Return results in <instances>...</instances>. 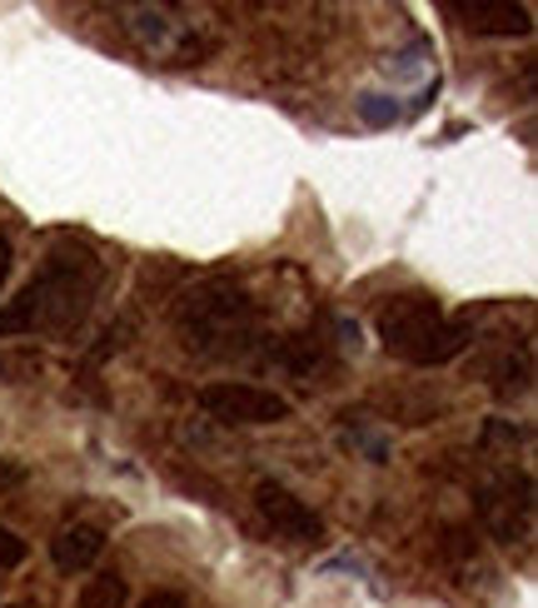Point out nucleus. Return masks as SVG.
<instances>
[{
  "mask_svg": "<svg viewBox=\"0 0 538 608\" xmlns=\"http://www.w3.org/2000/svg\"><path fill=\"white\" fill-rule=\"evenodd\" d=\"M110 265L100 259L95 245L65 235L45 249L35 279L0 309V339L6 334H70L85 324L90 305L105 289Z\"/></svg>",
  "mask_w": 538,
  "mask_h": 608,
  "instance_id": "obj_1",
  "label": "nucleus"
},
{
  "mask_svg": "<svg viewBox=\"0 0 538 608\" xmlns=\"http://www.w3.org/2000/svg\"><path fill=\"white\" fill-rule=\"evenodd\" d=\"M259 329H265V315H259L255 295L229 275L199 279L175 299V334L199 359L255 354Z\"/></svg>",
  "mask_w": 538,
  "mask_h": 608,
  "instance_id": "obj_2",
  "label": "nucleus"
},
{
  "mask_svg": "<svg viewBox=\"0 0 538 608\" xmlns=\"http://www.w3.org/2000/svg\"><path fill=\"white\" fill-rule=\"evenodd\" d=\"M379 339H384V349L394 359H404V364H448L454 354H464L468 339H474V329H468V319H448L444 305H438L434 295H424V289H408V295H394L379 305Z\"/></svg>",
  "mask_w": 538,
  "mask_h": 608,
  "instance_id": "obj_3",
  "label": "nucleus"
},
{
  "mask_svg": "<svg viewBox=\"0 0 538 608\" xmlns=\"http://www.w3.org/2000/svg\"><path fill=\"white\" fill-rule=\"evenodd\" d=\"M474 508L484 518L488 538L498 544H524L534 528V474L528 468H498L474 488Z\"/></svg>",
  "mask_w": 538,
  "mask_h": 608,
  "instance_id": "obj_4",
  "label": "nucleus"
},
{
  "mask_svg": "<svg viewBox=\"0 0 538 608\" xmlns=\"http://www.w3.org/2000/svg\"><path fill=\"white\" fill-rule=\"evenodd\" d=\"M195 404L209 419H219V424H279V419L294 414V404L284 394L259 384H239V379H215V384L195 389Z\"/></svg>",
  "mask_w": 538,
  "mask_h": 608,
  "instance_id": "obj_5",
  "label": "nucleus"
},
{
  "mask_svg": "<svg viewBox=\"0 0 538 608\" xmlns=\"http://www.w3.org/2000/svg\"><path fill=\"white\" fill-rule=\"evenodd\" d=\"M255 508H259V518L275 528V538H289V544H314V538H324V518L299 494H289L284 484H275V478H259L255 484Z\"/></svg>",
  "mask_w": 538,
  "mask_h": 608,
  "instance_id": "obj_6",
  "label": "nucleus"
},
{
  "mask_svg": "<svg viewBox=\"0 0 538 608\" xmlns=\"http://www.w3.org/2000/svg\"><path fill=\"white\" fill-rule=\"evenodd\" d=\"M334 349H339V339H329L319 324H309V329H294V334H284V339H269L265 359L279 369H289L294 379H314V374H324V369H334Z\"/></svg>",
  "mask_w": 538,
  "mask_h": 608,
  "instance_id": "obj_7",
  "label": "nucleus"
},
{
  "mask_svg": "<svg viewBox=\"0 0 538 608\" xmlns=\"http://www.w3.org/2000/svg\"><path fill=\"white\" fill-rule=\"evenodd\" d=\"M448 16L468 25L474 35H528L534 30V10L514 6V0H444Z\"/></svg>",
  "mask_w": 538,
  "mask_h": 608,
  "instance_id": "obj_8",
  "label": "nucleus"
},
{
  "mask_svg": "<svg viewBox=\"0 0 538 608\" xmlns=\"http://www.w3.org/2000/svg\"><path fill=\"white\" fill-rule=\"evenodd\" d=\"M100 554H105V528L100 524H70L50 538V558H55L60 574H85Z\"/></svg>",
  "mask_w": 538,
  "mask_h": 608,
  "instance_id": "obj_9",
  "label": "nucleus"
},
{
  "mask_svg": "<svg viewBox=\"0 0 538 608\" xmlns=\"http://www.w3.org/2000/svg\"><path fill=\"white\" fill-rule=\"evenodd\" d=\"M130 604V584L110 568V574H95L85 588H80L75 608H125Z\"/></svg>",
  "mask_w": 538,
  "mask_h": 608,
  "instance_id": "obj_10",
  "label": "nucleus"
},
{
  "mask_svg": "<svg viewBox=\"0 0 538 608\" xmlns=\"http://www.w3.org/2000/svg\"><path fill=\"white\" fill-rule=\"evenodd\" d=\"M444 558L458 568V574H468V568H478V544L468 528H448L444 534Z\"/></svg>",
  "mask_w": 538,
  "mask_h": 608,
  "instance_id": "obj_11",
  "label": "nucleus"
},
{
  "mask_svg": "<svg viewBox=\"0 0 538 608\" xmlns=\"http://www.w3.org/2000/svg\"><path fill=\"white\" fill-rule=\"evenodd\" d=\"M125 339H130V319H120V324H110L105 334H100V344H95V349H90V354H85V379L95 374V369L105 364L110 354H120V349H125Z\"/></svg>",
  "mask_w": 538,
  "mask_h": 608,
  "instance_id": "obj_12",
  "label": "nucleus"
},
{
  "mask_svg": "<svg viewBox=\"0 0 538 608\" xmlns=\"http://www.w3.org/2000/svg\"><path fill=\"white\" fill-rule=\"evenodd\" d=\"M359 120L374 125V130H384V125H399L404 110H399V100H389V95H364V100H359Z\"/></svg>",
  "mask_w": 538,
  "mask_h": 608,
  "instance_id": "obj_13",
  "label": "nucleus"
},
{
  "mask_svg": "<svg viewBox=\"0 0 538 608\" xmlns=\"http://www.w3.org/2000/svg\"><path fill=\"white\" fill-rule=\"evenodd\" d=\"M25 554H30L25 538L10 534V528L0 524V568H20V564H25Z\"/></svg>",
  "mask_w": 538,
  "mask_h": 608,
  "instance_id": "obj_14",
  "label": "nucleus"
},
{
  "mask_svg": "<svg viewBox=\"0 0 538 608\" xmlns=\"http://www.w3.org/2000/svg\"><path fill=\"white\" fill-rule=\"evenodd\" d=\"M135 608H189V604H185V594H175V588H155V594L139 598Z\"/></svg>",
  "mask_w": 538,
  "mask_h": 608,
  "instance_id": "obj_15",
  "label": "nucleus"
},
{
  "mask_svg": "<svg viewBox=\"0 0 538 608\" xmlns=\"http://www.w3.org/2000/svg\"><path fill=\"white\" fill-rule=\"evenodd\" d=\"M10 259H15V249H10V235L0 229V289H6V279H10Z\"/></svg>",
  "mask_w": 538,
  "mask_h": 608,
  "instance_id": "obj_16",
  "label": "nucleus"
},
{
  "mask_svg": "<svg viewBox=\"0 0 538 608\" xmlns=\"http://www.w3.org/2000/svg\"><path fill=\"white\" fill-rule=\"evenodd\" d=\"M20 478H25V468H20V464H6V458H0V488H15Z\"/></svg>",
  "mask_w": 538,
  "mask_h": 608,
  "instance_id": "obj_17",
  "label": "nucleus"
},
{
  "mask_svg": "<svg viewBox=\"0 0 538 608\" xmlns=\"http://www.w3.org/2000/svg\"><path fill=\"white\" fill-rule=\"evenodd\" d=\"M10 608H30V604H10Z\"/></svg>",
  "mask_w": 538,
  "mask_h": 608,
  "instance_id": "obj_18",
  "label": "nucleus"
}]
</instances>
